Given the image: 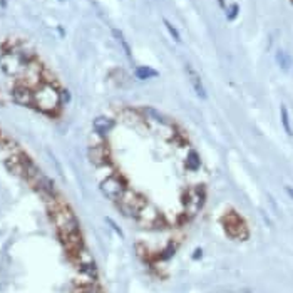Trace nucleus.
I'll use <instances>...</instances> for the list:
<instances>
[{
    "label": "nucleus",
    "instance_id": "nucleus-1",
    "mask_svg": "<svg viewBox=\"0 0 293 293\" xmlns=\"http://www.w3.org/2000/svg\"><path fill=\"white\" fill-rule=\"evenodd\" d=\"M50 203H52L50 214H52L54 225H55V228H57L59 238L65 240V238H70V236L81 235V225H79V221H77L76 214L70 211L65 204L57 203L55 199Z\"/></svg>",
    "mask_w": 293,
    "mask_h": 293
},
{
    "label": "nucleus",
    "instance_id": "nucleus-2",
    "mask_svg": "<svg viewBox=\"0 0 293 293\" xmlns=\"http://www.w3.org/2000/svg\"><path fill=\"white\" fill-rule=\"evenodd\" d=\"M34 106L39 111L45 112V114H54L55 111L62 106V99H60V92L55 89V86L49 84H40L37 91L34 92Z\"/></svg>",
    "mask_w": 293,
    "mask_h": 293
},
{
    "label": "nucleus",
    "instance_id": "nucleus-3",
    "mask_svg": "<svg viewBox=\"0 0 293 293\" xmlns=\"http://www.w3.org/2000/svg\"><path fill=\"white\" fill-rule=\"evenodd\" d=\"M146 204H148V201H146V198L142 196V194L134 191V189L127 188V191L116 201V208L119 209V211L124 214L126 218L137 219L141 209L144 208Z\"/></svg>",
    "mask_w": 293,
    "mask_h": 293
},
{
    "label": "nucleus",
    "instance_id": "nucleus-4",
    "mask_svg": "<svg viewBox=\"0 0 293 293\" xmlns=\"http://www.w3.org/2000/svg\"><path fill=\"white\" fill-rule=\"evenodd\" d=\"M181 201H183L184 216L191 219V218H194L203 209L204 201H206V191H204L203 186L188 188L186 191L183 193Z\"/></svg>",
    "mask_w": 293,
    "mask_h": 293
},
{
    "label": "nucleus",
    "instance_id": "nucleus-5",
    "mask_svg": "<svg viewBox=\"0 0 293 293\" xmlns=\"http://www.w3.org/2000/svg\"><path fill=\"white\" fill-rule=\"evenodd\" d=\"M99 189L107 199H111V201L116 203L117 199L127 191L126 178L121 176V174H117V173H112V174H109V176H106L104 179H102L101 184H99Z\"/></svg>",
    "mask_w": 293,
    "mask_h": 293
},
{
    "label": "nucleus",
    "instance_id": "nucleus-6",
    "mask_svg": "<svg viewBox=\"0 0 293 293\" xmlns=\"http://www.w3.org/2000/svg\"><path fill=\"white\" fill-rule=\"evenodd\" d=\"M0 62L9 76H22L29 69L30 59L24 52H7L2 55Z\"/></svg>",
    "mask_w": 293,
    "mask_h": 293
},
{
    "label": "nucleus",
    "instance_id": "nucleus-7",
    "mask_svg": "<svg viewBox=\"0 0 293 293\" xmlns=\"http://www.w3.org/2000/svg\"><path fill=\"white\" fill-rule=\"evenodd\" d=\"M136 221L146 230H164L168 226L164 216L158 211V208L151 203H148L146 206L141 209L139 216H137Z\"/></svg>",
    "mask_w": 293,
    "mask_h": 293
},
{
    "label": "nucleus",
    "instance_id": "nucleus-8",
    "mask_svg": "<svg viewBox=\"0 0 293 293\" xmlns=\"http://www.w3.org/2000/svg\"><path fill=\"white\" fill-rule=\"evenodd\" d=\"M223 226L231 238L235 240H246L248 238V226L245 219L236 213H228L223 218Z\"/></svg>",
    "mask_w": 293,
    "mask_h": 293
},
{
    "label": "nucleus",
    "instance_id": "nucleus-9",
    "mask_svg": "<svg viewBox=\"0 0 293 293\" xmlns=\"http://www.w3.org/2000/svg\"><path fill=\"white\" fill-rule=\"evenodd\" d=\"M87 154H89V161L92 163V166H96L97 169H102L111 164V151H109V148L104 144V141L91 144L89 153Z\"/></svg>",
    "mask_w": 293,
    "mask_h": 293
},
{
    "label": "nucleus",
    "instance_id": "nucleus-10",
    "mask_svg": "<svg viewBox=\"0 0 293 293\" xmlns=\"http://www.w3.org/2000/svg\"><path fill=\"white\" fill-rule=\"evenodd\" d=\"M184 70H186V76H188V79H189V84H191L193 91L196 92V96L201 97V99H206V89H204L203 79H201V76L198 74V70L194 69L191 64L184 65Z\"/></svg>",
    "mask_w": 293,
    "mask_h": 293
},
{
    "label": "nucleus",
    "instance_id": "nucleus-11",
    "mask_svg": "<svg viewBox=\"0 0 293 293\" xmlns=\"http://www.w3.org/2000/svg\"><path fill=\"white\" fill-rule=\"evenodd\" d=\"M12 99L20 106H34V92L25 86H17L12 91Z\"/></svg>",
    "mask_w": 293,
    "mask_h": 293
},
{
    "label": "nucleus",
    "instance_id": "nucleus-12",
    "mask_svg": "<svg viewBox=\"0 0 293 293\" xmlns=\"http://www.w3.org/2000/svg\"><path fill=\"white\" fill-rule=\"evenodd\" d=\"M116 126V121L111 119V117H106V116H99L96 117L94 122H92V127H94V132L96 134H99L102 137H106L109 132L114 129Z\"/></svg>",
    "mask_w": 293,
    "mask_h": 293
},
{
    "label": "nucleus",
    "instance_id": "nucleus-13",
    "mask_svg": "<svg viewBox=\"0 0 293 293\" xmlns=\"http://www.w3.org/2000/svg\"><path fill=\"white\" fill-rule=\"evenodd\" d=\"M141 114L146 117V121H151L153 124H156L159 127H168L169 126V122H168L166 117H164L158 109H154V107H149V106L142 107Z\"/></svg>",
    "mask_w": 293,
    "mask_h": 293
},
{
    "label": "nucleus",
    "instance_id": "nucleus-14",
    "mask_svg": "<svg viewBox=\"0 0 293 293\" xmlns=\"http://www.w3.org/2000/svg\"><path fill=\"white\" fill-rule=\"evenodd\" d=\"M111 32H112V37L116 39V42L121 45L122 50H124L126 57H127V59H132V50H131V45L127 44V40H126V37H124V34H122L119 29H112Z\"/></svg>",
    "mask_w": 293,
    "mask_h": 293
},
{
    "label": "nucleus",
    "instance_id": "nucleus-15",
    "mask_svg": "<svg viewBox=\"0 0 293 293\" xmlns=\"http://www.w3.org/2000/svg\"><path fill=\"white\" fill-rule=\"evenodd\" d=\"M186 168L189 171H198L199 168H201V158H199V154L191 149V151L188 153V158H186Z\"/></svg>",
    "mask_w": 293,
    "mask_h": 293
},
{
    "label": "nucleus",
    "instance_id": "nucleus-16",
    "mask_svg": "<svg viewBox=\"0 0 293 293\" xmlns=\"http://www.w3.org/2000/svg\"><path fill=\"white\" fill-rule=\"evenodd\" d=\"M280 116H281V126H283L285 132L288 136H293V127H291V122H290V114H288V109L286 106H281L280 109Z\"/></svg>",
    "mask_w": 293,
    "mask_h": 293
},
{
    "label": "nucleus",
    "instance_id": "nucleus-17",
    "mask_svg": "<svg viewBox=\"0 0 293 293\" xmlns=\"http://www.w3.org/2000/svg\"><path fill=\"white\" fill-rule=\"evenodd\" d=\"M275 59H276V64H278V67L281 70H288L290 69L291 59H290L288 54L283 52V50H278V52H276V55H275Z\"/></svg>",
    "mask_w": 293,
    "mask_h": 293
},
{
    "label": "nucleus",
    "instance_id": "nucleus-18",
    "mask_svg": "<svg viewBox=\"0 0 293 293\" xmlns=\"http://www.w3.org/2000/svg\"><path fill=\"white\" fill-rule=\"evenodd\" d=\"M136 77L139 81H148L153 79V77H158V72L151 67H146V65H141V67L136 69Z\"/></svg>",
    "mask_w": 293,
    "mask_h": 293
},
{
    "label": "nucleus",
    "instance_id": "nucleus-19",
    "mask_svg": "<svg viewBox=\"0 0 293 293\" xmlns=\"http://www.w3.org/2000/svg\"><path fill=\"white\" fill-rule=\"evenodd\" d=\"M176 250H178L176 241H169V243L166 245V248H163L161 256H159V258H161V260H169L173 255H176Z\"/></svg>",
    "mask_w": 293,
    "mask_h": 293
},
{
    "label": "nucleus",
    "instance_id": "nucleus-20",
    "mask_svg": "<svg viewBox=\"0 0 293 293\" xmlns=\"http://www.w3.org/2000/svg\"><path fill=\"white\" fill-rule=\"evenodd\" d=\"M121 116H122V119H126L127 124H131V126H136L137 119H139V116H137L136 111H132V109H126Z\"/></svg>",
    "mask_w": 293,
    "mask_h": 293
},
{
    "label": "nucleus",
    "instance_id": "nucleus-21",
    "mask_svg": "<svg viewBox=\"0 0 293 293\" xmlns=\"http://www.w3.org/2000/svg\"><path fill=\"white\" fill-rule=\"evenodd\" d=\"M164 27H166V30L169 32V35L173 37V40H176V42H181V35H179L178 29L174 27V25L169 22V20H164Z\"/></svg>",
    "mask_w": 293,
    "mask_h": 293
},
{
    "label": "nucleus",
    "instance_id": "nucleus-22",
    "mask_svg": "<svg viewBox=\"0 0 293 293\" xmlns=\"http://www.w3.org/2000/svg\"><path fill=\"white\" fill-rule=\"evenodd\" d=\"M74 293H102V291L99 290L97 283H91V285H79V288Z\"/></svg>",
    "mask_w": 293,
    "mask_h": 293
},
{
    "label": "nucleus",
    "instance_id": "nucleus-23",
    "mask_svg": "<svg viewBox=\"0 0 293 293\" xmlns=\"http://www.w3.org/2000/svg\"><path fill=\"white\" fill-rule=\"evenodd\" d=\"M106 221H107V225H109L111 228H112V231H114V233H116L117 236H119V238H124V233L121 231L119 225H117L114 219H112V218H106Z\"/></svg>",
    "mask_w": 293,
    "mask_h": 293
},
{
    "label": "nucleus",
    "instance_id": "nucleus-24",
    "mask_svg": "<svg viewBox=\"0 0 293 293\" xmlns=\"http://www.w3.org/2000/svg\"><path fill=\"white\" fill-rule=\"evenodd\" d=\"M238 12H240V7L236 4L231 5V9L228 10V20H235L236 17H238Z\"/></svg>",
    "mask_w": 293,
    "mask_h": 293
},
{
    "label": "nucleus",
    "instance_id": "nucleus-25",
    "mask_svg": "<svg viewBox=\"0 0 293 293\" xmlns=\"http://www.w3.org/2000/svg\"><path fill=\"white\" fill-rule=\"evenodd\" d=\"M60 99H62V104H67V102L70 101V94L67 91H62L60 92Z\"/></svg>",
    "mask_w": 293,
    "mask_h": 293
},
{
    "label": "nucleus",
    "instance_id": "nucleus-26",
    "mask_svg": "<svg viewBox=\"0 0 293 293\" xmlns=\"http://www.w3.org/2000/svg\"><path fill=\"white\" fill-rule=\"evenodd\" d=\"M203 256V250L201 248H196L194 250V253H193V260H199Z\"/></svg>",
    "mask_w": 293,
    "mask_h": 293
}]
</instances>
